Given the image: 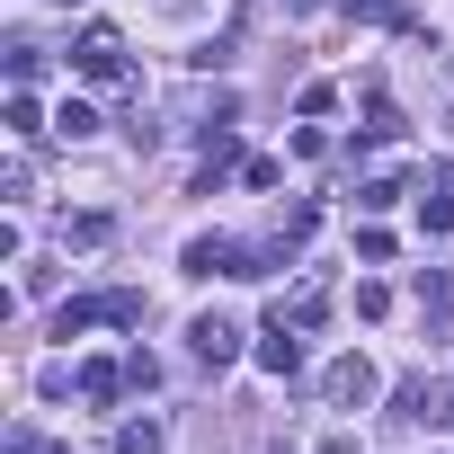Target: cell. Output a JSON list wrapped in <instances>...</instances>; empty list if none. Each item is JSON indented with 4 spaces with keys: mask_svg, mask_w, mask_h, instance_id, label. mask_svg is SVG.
Instances as JSON below:
<instances>
[{
    "mask_svg": "<svg viewBox=\"0 0 454 454\" xmlns=\"http://www.w3.org/2000/svg\"><path fill=\"white\" fill-rule=\"evenodd\" d=\"M72 72H81V81H116V72H125V36H116V27H81V36H72Z\"/></svg>",
    "mask_w": 454,
    "mask_h": 454,
    "instance_id": "1",
    "label": "cell"
},
{
    "mask_svg": "<svg viewBox=\"0 0 454 454\" xmlns=\"http://www.w3.org/2000/svg\"><path fill=\"white\" fill-rule=\"evenodd\" d=\"M321 392H330L339 410H365V401H374V365H365V356H339V365L321 374Z\"/></svg>",
    "mask_w": 454,
    "mask_h": 454,
    "instance_id": "2",
    "label": "cell"
},
{
    "mask_svg": "<svg viewBox=\"0 0 454 454\" xmlns=\"http://www.w3.org/2000/svg\"><path fill=\"white\" fill-rule=\"evenodd\" d=\"M259 365H268V374H303V330H294L286 312H277V330L259 339Z\"/></svg>",
    "mask_w": 454,
    "mask_h": 454,
    "instance_id": "3",
    "label": "cell"
},
{
    "mask_svg": "<svg viewBox=\"0 0 454 454\" xmlns=\"http://www.w3.org/2000/svg\"><path fill=\"white\" fill-rule=\"evenodd\" d=\"M392 401H401V419H419V427H445V383H427V374H410V383H401Z\"/></svg>",
    "mask_w": 454,
    "mask_h": 454,
    "instance_id": "4",
    "label": "cell"
},
{
    "mask_svg": "<svg viewBox=\"0 0 454 454\" xmlns=\"http://www.w3.org/2000/svg\"><path fill=\"white\" fill-rule=\"evenodd\" d=\"M187 339H196V356H205V365H232V356H241V330L223 321V312H205V321H196Z\"/></svg>",
    "mask_w": 454,
    "mask_h": 454,
    "instance_id": "5",
    "label": "cell"
},
{
    "mask_svg": "<svg viewBox=\"0 0 454 454\" xmlns=\"http://www.w3.org/2000/svg\"><path fill=\"white\" fill-rule=\"evenodd\" d=\"M419 312H427V330H436V339L454 330V277H445V268H427V277H419Z\"/></svg>",
    "mask_w": 454,
    "mask_h": 454,
    "instance_id": "6",
    "label": "cell"
},
{
    "mask_svg": "<svg viewBox=\"0 0 454 454\" xmlns=\"http://www.w3.org/2000/svg\"><path fill=\"white\" fill-rule=\"evenodd\" d=\"M419 223H427V232H454V169H436V178H427V196H419Z\"/></svg>",
    "mask_w": 454,
    "mask_h": 454,
    "instance_id": "7",
    "label": "cell"
},
{
    "mask_svg": "<svg viewBox=\"0 0 454 454\" xmlns=\"http://www.w3.org/2000/svg\"><path fill=\"white\" fill-rule=\"evenodd\" d=\"M116 454H160V419H125L116 427Z\"/></svg>",
    "mask_w": 454,
    "mask_h": 454,
    "instance_id": "8",
    "label": "cell"
},
{
    "mask_svg": "<svg viewBox=\"0 0 454 454\" xmlns=\"http://www.w3.org/2000/svg\"><path fill=\"white\" fill-rule=\"evenodd\" d=\"M107 232H116V223H107V214H72V223H63V241H72V250H98Z\"/></svg>",
    "mask_w": 454,
    "mask_h": 454,
    "instance_id": "9",
    "label": "cell"
},
{
    "mask_svg": "<svg viewBox=\"0 0 454 454\" xmlns=\"http://www.w3.org/2000/svg\"><path fill=\"white\" fill-rule=\"evenodd\" d=\"M54 134H63V143H81V134H98V107H81V98H63V116H54Z\"/></svg>",
    "mask_w": 454,
    "mask_h": 454,
    "instance_id": "10",
    "label": "cell"
},
{
    "mask_svg": "<svg viewBox=\"0 0 454 454\" xmlns=\"http://www.w3.org/2000/svg\"><path fill=\"white\" fill-rule=\"evenodd\" d=\"M365 134H374V143H392V134H401V107H392V98H383V90H374V98H365Z\"/></svg>",
    "mask_w": 454,
    "mask_h": 454,
    "instance_id": "11",
    "label": "cell"
},
{
    "mask_svg": "<svg viewBox=\"0 0 454 454\" xmlns=\"http://www.w3.org/2000/svg\"><path fill=\"white\" fill-rule=\"evenodd\" d=\"M116 383H125V374H116L107 356H90V365H81V392H90V401H116Z\"/></svg>",
    "mask_w": 454,
    "mask_h": 454,
    "instance_id": "12",
    "label": "cell"
},
{
    "mask_svg": "<svg viewBox=\"0 0 454 454\" xmlns=\"http://www.w3.org/2000/svg\"><path fill=\"white\" fill-rule=\"evenodd\" d=\"M321 312H330V294H321V286H303V294H294V330H321Z\"/></svg>",
    "mask_w": 454,
    "mask_h": 454,
    "instance_id": "13",
    "label": "cell"
},
{
    "mask_svg": "<svg viewBox=\"0 0 454 454\" xmlns=\"http://www.w3.org/2000/svg\"><path fill=\"white\" fill-rule=\"evenodd\" d=\"M10 134L27 143V134H45V116H36V98H10Z\"/></svg>",
    "mask_w": 454,
    "mask_h": 454,
    "instance_id": "14",
    "label": "cell"
},
{
    "mask_svg": "<svg viewBox=\"0 0 454 454\" xmlns=\"http://www.w3.org/2000/svg\"><path fill=\"white\" fill-rule=\"evenodd\" d=\"M339 10H348V19H383V0H339Z\"/></svg>",
    "mask_w": 454,
    "mask_h": 454,
    "instance_id": "15",
    "label": "cell"
},
{
    "mask_svg": "<svg viewBox=\"0 0 454 454\" xmlns=\"http://www.w3.org/2000/svg\"><path fill=\"white\" fill-rule=\"evenodd\" d=\"M286 10H321V0H286Z\"/></svg>",
    "mask_w": 454,
    "mask_h": 454,
    "instance_id": "16",
    "label": "cell"
}]
</instances>
